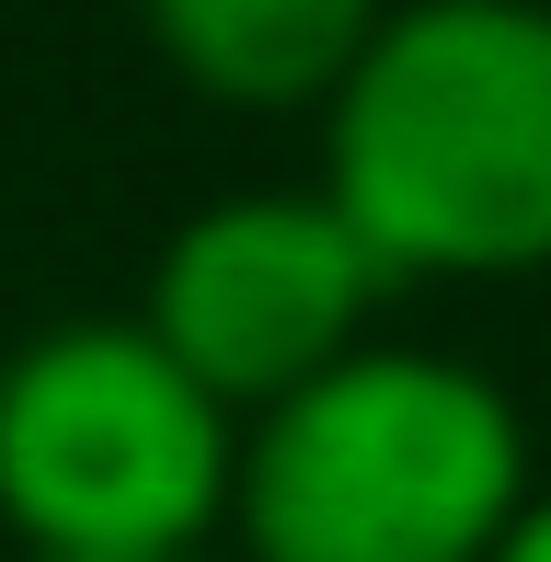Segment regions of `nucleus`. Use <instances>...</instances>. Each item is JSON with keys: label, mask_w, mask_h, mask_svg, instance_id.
<instances>
[{"label": "nucleus", "mask_w": 551, "mask_h": 562, "mask_svg": "<svg viewBox=\"0 0 551 562\" xmlns=\"http://www.w3.org/2000/svg\"><path fill=\"white\" fill-rule=\"evenodd\" d=\"M241 414L149 322H58L0 356V528L23 551H184L230 528Z\"/></svg>", "instance_id": "7ed1b4c3"}, {"label": "nucleus", "mask_w": 551, "mask_h": 562, "mask_svg": "<svg viewBox=\"0 0 551 562\" xmlns=\"http://www.w3.org/2000/svg\"><path fill=\"white\" fill-rule=\"evenodd\" d=\"M380 12L391 0H138L161 69L230 115H322Z\"/></svg>", "instance_id": "39448f33"}, {"label": "nucleus", "mask_w": 551, "mask_h": 562, "mask_svg": "<svg viewBox=\"0 0 551 562\" xmlns=\"http://www.w3.org/2000/svg\"><path fill=\"white\" fill-rule=\"evenodd\" d=\"M311 184L391 288L551 276V0H391L322 92Z\"/></svg>", "instance_id": "f257e3e1"}, {"label": "nucleus", "mask_w": 551, "mask_h": 562, "mask_svg": "<svg viewBox=\"0 0 551 562\" xmlns=\"http://www.w3.org/2000/svg\"><path fill=\"white\" fill-rule=\"evenodd\" d=\"M380 299H391L380 252L345 229L322 184H241L161 241L138 322L184 356L195 391H218L230 414H265L276 391L368 345Z\"/></svg>", "instance_id": "20e7f679"}, {"label": "nucleus", "mask_w": 551, "mask_h": 562, "mask_svg": "<svg viewBox=\"0 0 551 562\" xmlns=\"http://www.w3.org/2000/svg\"><path fill=\"white\" fill-rule=\"evenodd\" d=\"M23 562H218V551L184 540V551H23Z\"/></svg>", "instance_id": "0eeeda50"}, {"label": "nucleus", "mask_w": 551, "mask_h": 562, "mask_svg": "<svg viewBox=\"0 0 551 562\" xmlns=\"http://www.w3.org/2000/svg\"><path fill=\"white\" fill-rule=\"evenodd\" d=\"M529 494L540 459L506 379L368 334L241 414L230 540L241 562H494Z\"/></svg>", "instance_id": "f03ea898"}, {"label": "nucleus", "mask_w": 551, "mask_h": 562, "mask_svg": "<svg viewBox=\"0 0 551 562\" xmlns=\"http://www.w3.org/2000/svg\"><path fill=\"white\" fill-rule=\"evenodd\" d=\"M494 562H551V482H540V494H529V505L506 517V540H494Z\"/></svg>", "instance_id": "423d86ee"}]
</instances>
